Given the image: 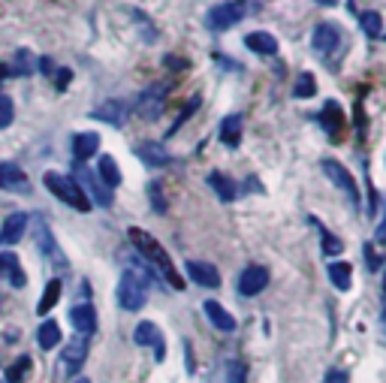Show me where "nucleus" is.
<instances>
[{"label":"nucleus","instance_id":"f257e3e1","mask_svg":"<svg viewBox=\"0 0 386 383\" xmlns=\"http://www.w3.org/2000/svg\"><path fill=\"white\" fill-rule=\"evenodd\" d=\"M130 242L136 244V251L145 257V263L154 269V272H160L163 278L172 284V290H185V281H181V275L176 272V266H172V260H169V253L163 251V244L154 239L151 233H145V230H139V226H130Z\"/></svg>","mask_w":386,"mask_h":383},{"label":"nucleus","instance_id":"f03ea898","mask_svg":"<svg viewBox=\"0 0 386 383\" xmlns=\"http://www.w3.org/2000/svg\"><path fill=\"white\" fill-rule=\"evenodd\" d=\"M43 181H45V187L61 199V203H67L70 208H76V212H91V199L85 196V190L76 185V178L61 175V172H45Z\"/></svg>","mask_w":386,"mask_h":383},{"label":"nucleus","instance_id":"7ed1b4c3","mask_svg":"<svg viewBox=\"0 0 386 383\" xmlns=\"http://www.w3.org/2000/svg\"><path fill=\"white\" fill-rule=\"evenodd\" d=\"M247 6L245 0H226V3H217L208 9V31H229V27H236L238 22L245 18Z\"/></svg>","mask_w":386,"mask_h":383},{"label":"nucleus","instance_id":"20e7f679","mask_svg":"<svg viewBox=\"0 0 386 383\" xmlns=\"http://www.w3.org/2000/svg\"><path fill=\"white\" fill-rule=\"evenodd\" d=\"M76 185H79L82 190H85V196L91 199V203H97L100 208H109V205L115 203L112 190H109V187L103 185V181H100V178L94 175V172L88 169V166H82V163L76 166Z\"/></svg>","mask_w":386,"mask_h":383},{"label":"nucleus","instance_id":"39448f33","mask_svg":"<svg viewBox=\"0 0 386 383\" xmlns=\"http://www.w3.org/2000/svg\"><path fill=\"white\" fill-rule=\"evenodd\" d=\"M323 172L329 175V181L347 196V203H350L353 208H360V187H356V178L347 172V166H341L338 160H323Z\"/></svg>","mask_w":386,"mask_h":383},{"label":"nucleus","instance_id":"423d86ee","mask_svg":"<svg viewBox=\"0 0 386 383\" xmlns=\"http://www.w3.org/2000/svg\"><path fill=\"white\" fill-rule=\"evenodd\" d=\"M167 85L163 81H154L151 88H145L139 100H136V109H139V115L145 118V121H157L160 112H163V106H167Z\"/></svg>","mask_w":386,"mask_h":383},{"label":"nucleus","instance_id":"0eeeda50","mask_svg":"<svg viewBox=\"0 0 386 383\" xmlns=\"http://www.w3.org/2000/svg\"><path fill=\"white\" fill-rule=\"evenodd\" d=\"M265 284H269V269L260 266V263H251V266H245L242 275H238V293H242V296L263 293Z\"/></svg>","mask_w":386,"mask_h":383},{"label":"nucleus","instance_id":"6e6552de","mask_svg":"<svg viewBox=\"0 0 386 383\" xmlns=\"http://www.w3.org/2000/svg\"><path fill=\"white\" fill-rule=\"evenodd\" d=\"M130 103L127 100H106V103H100L94 112H91V118H97V121H106L112 127H124V121L130 118Z\"/></svg>","mask_w":386,"mask_h":383},{"label":"nucleus","instance_id":"1a4fd4ad","mask_svg":"<svg viewBox=\"0 0 386 383\" xmlns=\"http://www.w3.org/2000/svg\"><path fill=\"white\" fill-rule=\"evenodd\" d=\"M133 341L139 344V347H151V350H154V359H157V362H160L163 357H167V344H163V335H160V329H157V326H154V323H148V320L136 326V332H133Z\"/></svg>","mask_w":386,"mask_h":383},{"label":"nucleus","instance_id":"9d476101","mask_svg":"<svg viewBox=\"0 0 386 383\" xmlns=\"http://www.w3.org/2000/svg\"><path fill=\"white\" fill-rule=\"evenodd\" d=\"M85 357H88V335H76V338H72L61 353L67 375H76V371L85 366Z\"/></svg>","mask_w":386,"mask_h":383},{"label":"nucleus","instance_id":"9b49d317","mask_svg":"<svg viewBox=\"0 0 386 383\" xmlns=\"http://www.w3.org/2000/svg\"><path fill=\"white\" fill-rule=\"evenodd\" d=\"M338 42H341V31L329 22L317 24L314 33H311V45H314V52H320V54H332L338 49Z\"/></svg>","mask_w":386,"mask_h":383},{"label":"nucleus","instance_id":"f8f14e48","mask_svg":"<svg viewBox=\"0 0 386 383\" xmlns=\"http://www.w3.org/2000/svg\"><path fill=\"white\" fill-rule=\"evenodd\" d=\"M187 278H190L196 287H206V290L220 287L217 269L211 266V263H202V260H190V263H187Z\"/></svg>","mask_w":386,"mask_h":383},{"label":"nucleus","instance_id":"ddd939ff","mask_svg":"<svg viewBox=\"0 0 386 383\" xmlns=\"http://www.w3.org/2000/svg\"><path fill=\"white\" fill-rule=\"evenodd\" d=\"M70 320H72V326H76V332L79 335H94L97 332V311H94V305H72L70 308Z\"/></svg>","mask_w":386,"mask_h":383},{"label":"nucleus","instance_id":"4468645a","mask_svg":"<svg viewBox=\"0 0 386 383\" xmlns=\"http://www.w3.org/2000/svg\"><path fill=\"white\" fill-rule=\"evenodd\" d=\"M0 187H3V190H15V194H27L31 181H27L22 166H15V163H0Z\"/></svg>","mask_w":386,"mask_h":383},{"label":"nucleus","instance_id":"2eb2a0df","mask_svg":"<svg viewBox=\"0 0 386 383\" xmlns=\"http://www.w3.org/2000/svg\"><path fill=\"white\" fill-rule=\"evenodd\" d=\"M33 233H36V244H40V251L45 253V257L58 260V263H54V266H63V253L58 251V244H54V239H52V230H49V224H45L43 217H36V224H33Z\"/></svg>","mask_w":386,"mask_h":383},{"label":"nucleus","instance_id":"dca6fc26","mask_svg":"<svg viewBox=\"0 0 386 383\" xmlns=\"http://www.w3.org/2000/svg\"><path fill=\"white\" fill-rule=\"evenodd\" d=\"M136 157L145 160V166H169V163H172L169 151L163 148L160 142H142V145H136Z\"/></svg>","mask_w":386,"mask_h":383},{"label":"nucleus","instance_id":"f3484780","mask_svg":"<svg viewBox=\"0 0 386 383\" xmlns=\"http://www.w3.org/2000/svg\"><path fill=\"white\" fill-rule=\"evenodd\" d=\"M24 226H27V214L24 212H13L0 226V244H15L22 242L24 235Z\"/></svg>","mask_w":386,"mask_h":383},{"label":"nucleus","instance_id":"a211bd4d","mask_svg":"<svg viewBox=\"0 0 386 383\" xmlns=\"http://www.w3.org/2000/svg\"><path fill=\"white\" fill-rule=\"evenodd\" d=\"M97 148H100L97 133H76L72 136V157H76V163H85L88 157H94Z\"/></svg>","mask_w":386,"mask_h":383},{"label":"nucleus","instance_id":"6ab92c4d","mask_svg":"<svg viewBox=\"0 0 386 383\" xmlns=\"http://www.w3.org/2000/svg\"><path fill=\"white\" fill-rule=\"evenodd\" d=\"M0 275H3L9 284L22 290L27 284V278H24V272H22V263H18L15 253H0Z\"/></svg>","mask_w":386,"mask_h":383},{"label":"nucleus","instance_id":"aec40b11","mask_svg":"<svg viewBox=\"0 0 386 383\" xmlns=\"http://www.w3.org/2000/svg\"><path fill=\"white\" fill-rule=\"evenodd\" d=\"M245 45L251 52H256V54H278V40H275L272 33H265V31H254V33H247L245 36Z\"/></svg>","mask_w":386,"mask_h":383},{"label":"nucleus","instance_id":"412c9836","mask_svg":"<svg viewBox=\"0 0 386 383\" xmlns=\"http://www.w3.org/2000/svg\"><path fill=\"white\" fill-rule=\"evenodd\" d=\"M320 127H323V130L332 136V139H338V133H341L344 121H341V109H338L335 100H329V103L323 106V112H320Z\"/></svg>","mask_w":386,"mask_h":383},{"label":"nucleus","instance_id":"4be33fe9","mask_svg":"<svg viewBox=\"0 0 386 383\" xmlns=\"http://www.w3.org/2000/svg\"><path fill=\"white\" fill-rule=\"evenodd\" d=\"M220 142L226 148H238V142H242V115H226L220 121Z\"/></svg>","mask_w":386,"mask_h":383},{"label":"nucleus","instance_id":"5701e85b","mask_svg":"<svg viewBox=\"0 0 386 383\" xmlns=\"http://www.w3.org/2000/svg\"><path fill=\"white\" fill-rule=\"evenodd\" d=\"M206 317L211 320V326L220 332H233L236 329V317L226 311L224 305H217V302H206Z\"/></svg>","mask_w":386,"mask_h":383},{"label":"nucleus","instance_id":"b1692460","mask_svg":"<svg viewBox=\"0 0 386 383\" xmlns=\"http://www.w3.org/2000/svg\"><path fill=\"white\" fill-rule=\"evenodd\" d=\"M97 178L103 181L109 190L121 185V169H118V163L109 157V154H103V157H100V163H97Z\"/></svg>","mask_w":386,"mask_h":383},{"label":"nucleus","instance_id":"393cba45","mask_svg":"<svg viewBox=\"0 0 386 383\" xmlns=\"http://www.w3.org/2000/svg\"><path fill=\"white\" fill-rule=\"evenodd\" d=\"M208 185L215 187V194L224 199V203H233V199L238 196V187H236V181H229L226 175H220V172H211L208 175Z\"/></svg>","mask_w":386,"mask_h":383},{"label":"nucleus","instance_id":"a878e982","mask_svg":"<svg viewBox=\"0 0 386 383\" xmlns=\"http://www.w3.org/2000/svg\"><path fill=\"white\" fill-rule=\"evenodd\" d=\"M36 341H40L43 350H54L61 344V326L54 320H45L40 329H36Z\"/></svg>","mask_w":386,"mask_h":383},{"label":"nucleus","instance_id":"bb28decb","mask_svg":"<svg viewBox=\"0 0 386 383\" xmlns=\"http://www.w3.org/2000/svg\"><path fill=\"white\" fill-rule=\"evenodd\" d=\"M61 290H63V284L58 278L54 281H49L45 284V293H43V299H40V305H36V314H49L54 305H58V299H61Z\"/></svg>","mask_w":386,"mask_h":383},{"label":"nucleus","instance_id":"cd10ccee","mask_svg":"<svg viewBox=\"0 0 386 383\" xmlns=\"http://www.w3.org/2000/svg\"><path fill=\"white\" fill-rule=\"evenodd\" d=\"M329 281H332L341 293H347V290H350V263H329Z\"/></svg>","mask_w":386,"mask_h":383},{"label":"nucleus","instance_id":"c85d7f7f","mask_svg":"<svg viewBox=\"0 0 386 383\" xmlns=\"http://www.w3.org/2000/svg\"><path fill=\"white\" fill-rule=\"evenodd\" d=\"M360 27H362L365 36L378 40V36L383 33V18H380V13H374V9H365V13L360 15Z\"/></svg>","mask_w":386,"mask_h":383},{"label":"nucleus","instance_id":"c756f323","mask_svg":"<svg viewBox=\"0 0 386 383\" xmlns=\"http://www.w3.org/2000/svg\"><path fill=\"white\" fill-rule=\"evenodd\" d=\"M36 70V61L33 54L27 49H18L15 58H13V76H31V72Z\"/></svg>","mask_w":386,"mask_h":383},{"label":"nucleus","instance_id":"7c9ffc66","mask_svg":"<svg viewBox=\"0 0 386 383\" xmlns=\"http://www.w3.org/2000/svg\"><path fill=\"white\" fill-rule=\"evenodd\" d=\"M314 91H317V79H314V72H299L293 94H296L299 100H308V97H314Z\"/></svg>","mask_w":386,"mask_h":383},{"label":"nucleus","instance_id":"2f4dec72","mask_svg":"<svg viewBox=\"0 0 386 383\" xmlns=\"http://www.w3.org/2000/svg\"><path fill=\"white\" fill-rule=\"evenodd\" d=\"M27 371H31V357H18L13 366L6 368V383H24Z\"/></svg>","mask_w":386,"mask_h":383},{"label":"nucleus","instance_id":"473e14b6","mask_svg":"<svg viewBox=\"0 0 386 383\" xmlns=\"http://www.w3.org/2000/svg\"><path fill=\"white\" fill-rule=\"evenodd\" d=\"M311 224H314L317 230L323 233V253H326V257H338V253L344 251V242H341V239H335L332 233H326V230H323V224H320V221H311Z\"/></svg>","mask_w":386,"mask_h":383},{"label":"nucleus","instance_id":"72a5a7b5","mask_svg":"<svg viewBox=\"0 0 386 383\" xmlns=\"http://www.w3.org/2000/svg\"><path fill=\"white\" fill-rule=\"evenodd\" d=\"M148 199H151V205H154V212L157 214H163L167 212V196H163V187H160V181H151L148 185Z\"/></svg>","mask_w":386,"mask_h":383},{"label":"nucleus","instance_id":"f704fd0d","mask_svg":"<svg viewBox=\"0 0 386 383\" xmlns=\"http://www.w3.org/2000/svg\"><path fill=\"white\" fill-rule=\"evenodd\" d=\"M226 383H247V371H245V366L238 359H233L226 366Z\"/></svg>","mask_w":386,"mask_h":383},{"label":"nucleus","instance_id":"c9c22d12","mask_svg":"<svg viewBox=\"0 0 386 383\" xmlns=\"http://www.w3.org/2000/svg\"><path fill=\"white\" fill-rule=\"evenodd\" d=\"M13 115H15V109H13V100L0 94V130L13 124Z\"/></svg>","mask_w":386,"mask_h":383},{"label":"nucleus","instance_id":"e433bc0d","mask_svg":"<svg viewBox=\"0 0 386 383\" xmlns=\"http://www.w3.org/2000/svg\"><path fill=\"white\" fill-rule=\"evenodd\" d=\"M196 109H199V97H193V100H190V103L185 106V112H181V115H178V121H176V124H172V127H169V133H176V130H178V127H181V124H185V121H187V118H190L193 112H196Z\"/></svg>","mask_w":386,"mask_h":383},{"label":"nucleus","instance_id":"4c0bfd02","mask_svg":"<svg viewBox=\"0 0 386 383\" xmlns=\"http://www.w3.org/2000/svg\"><path fill=\"white\" fill-rule=\"evenodd\" d=\"M362 253H365V260H369V269H371V272H378V269L383 266V260L378 257V253H374L371 244H362Z\"/></svg>","mask_w":386,"mask_h":383},{"label":"nucleus","instance_id":"58836bf2","mask_svg":"<svg viewBox=\"0 0 386 383\" xmlns=\"http://www.w3.org/2000/svg\"><path fill=\"white\" fill-rule=\"evenodd\" d=\"M326 383H347V371H338V368H332L326 375Z\"/></svg>","mask_w":386,"mask_h":383},{"label":"nucleus","instance_id":"ea45409f","mask_svg":"<svg viewBox=\"0 0 386 383\" xmlns=\"http://www.w3.org/2000/svg\"><path fill=\"white\" fill-rule=\"evenodd\" d=\"M374 239H378V244H386V217L380 221V226H378V233H374Z\"/></svg>","mask_w":386,"mask_h":383},{"label":"nucleus","instance_id":"a19ab883","mask_svg":"<svg viewBox=\"0 0 386 383\" xmlns=\"http://www.w3.org/2000/svg\"><path fill=\"white\" fill-rule=\"evenodd\" d=\"M70 79H72V72H70V70H63V72H61V76H58V88L63 91V88H67V85H70Z\"/></svg>","mask_w":386,"mask_h":383},{"label":"nucleus","instance_id":"79ce46f5","mask_svg":"<svg viewBox=\"0 0 386 383\" xmlns=\"http://www.w3.org/2000/svg\"><path fill=\"white\" fill-rule=\"evenodd\" d=\"M40 72H43V76H52V72H54V70H52V61H49V58H40Z\"/></svg>","mask_w":386,"mask_h":383},{"label":"nucleus","instance_id":"37998d69","mask_svg":"<svg viewBox=\"0 0 386 383\" xmlns=\"http://www.w3.org/2000/svg\"><path fill=\"white\" fill-rule=\"evenodd\" d=\"M13 76V70H9V63H0V79H9Z\"/></svg>","mask_w":386,"mask_h":383},{"label":"nucleus","instance_id":"c03bdc74","mask_svg":"<svg viewBox=\"0 0 386 383\" xmlns=\"http://www.w3.org/2000/svg\"><path fill=\"white\" fill-rule=\"evenodd\" d=\"M314 3H320V6H335L338 0H314Z\"/></svg>","mask_w":386,"mask_h":383},{"label":"nucleus","instance_id":"a18cd8bd","mask_svg":"<svg viewBox=\"0 0 386 383\" xmlns=\"http://www.w3.org/2000/svg\"><path fill=\"white\" fill-rule=\"evenodd\" d=\"M76 383H91V380H88V377H79V380H76Z\"/></svg>","mask_w":386,"mask_h":383},{"label":"nucleus","instance_id":"49530a36","mask_svg":"<svg viewBox=\"0 0 386 383\" xmlns=\"http://www.w3.org/2000/svg\"><path fill=\"white\" fill-rule=\"evenodd\" d=\"M383 293H386V278H383Z\"/></svg>","mask_w":386,"mask_h":383},{"label":"nucleus","instance_id":"de8ad7c7","mask_svg":"<svg viewBox=\"0 0 386 383\" xmlns=\"http://www.w3.org/2000/svg\"><path fill=\"white\" fill-rule=\"evenodd\" d=\"M347 3H353V0H347Z\"/></svg>","mask_w":386,"mask_h":383}]
</instances>
